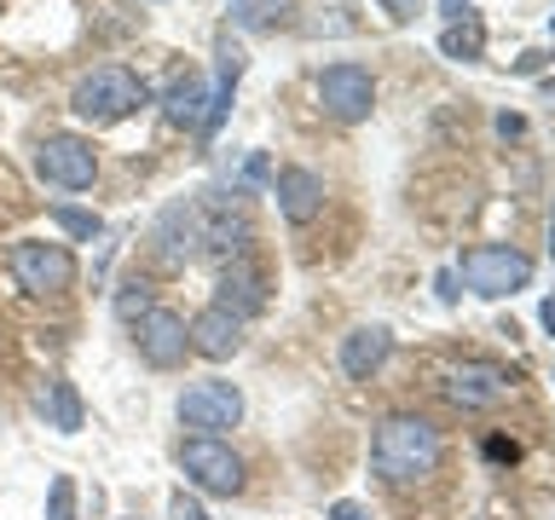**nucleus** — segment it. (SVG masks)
<instances>
[{"mask_svg": "<svg viewBox=\"0 0 555 520\" xmlns=\"http://www.w3.org/2000/svg\"><path fill=\"white\" fill-rule=\"evenodd\" d=\"M197 232H203V249H215L220 260H237L243 243H249V220H243V203L225 197V191H203L197 203Z\"/></svg>", "mask_w": 555, "mask_h": 520, "instance_id": "nucleus-8", "label": "nucleus"}, {"mask_svg": "<svg viewBox=\"0 0 555 520\" xmlns=\"http://www.w3.org/2000/svg\"><path fill=\"white\" fill-rule=\"evenodd\" d=\"M237 347H243V318H237V312H225L220 301L203 307L197 318H191V353H203V359H232Z\"/></svg>", "mask_w": 555, "mask_h": 520, "instance_id": "nucleus-11", "label": "nucleus"}, {"mask_svg": "<svg viewBox=\"0 0 555 520\" xmlns=\"http://www.w3.org/2000/svg\"><path fill=\"white\" fill-rule=\"evenodd\" d=\"M289 6L295 0H232V24L237 29H278V24H289Z\"/></svg>", "mask_w": 555, "mask_h": 520, "instance_id": "nucleus-20", "label": "nucleus"}, {"mask_svg": "<svg viewBox=\"0 0 555 520\" xmlns=\"http://www.w3.org/2000/svg\"><path fill=\"white\" fill-rule=\"evenodd\" d=\"M47 520H76V480L69 474H52V509Z\"/></svg>", "mask_w": 555, "mask_h": 520, "instance_id": "nucleus-23", "label": "nucleus"}, {"mask_svg": "<svg viewBox=\"0 0 555 520\" xmlns=\"http://www.w3.org/2000/svg\"><path fill=\"white\" fill-rule=\"evenodd\" d=\"M319 104L336 121H364V116H371V104H376L371 69H364V64H330L319 76Z\"/></svg>", "mask_w": 555, "mask_h": 520, "instance_id": "nucleus-9", "label": "nucleus"}, {"mask_svg": "<svg viewBox=\"0 0 555 520\" xmlns=\"http://www.w3.org/2000/svg\"><path fill=\"white\" fill-rule=\"evenodd\" d=\"M503 393H509V376H503L498 364H463V370L446 381V399L457 411H486V405H498Z\"/></svg>", "mask_w": 555, "mask_h": 520, "instance_id": "nucleus-13", "label": "nucleus"}, {"mask_svg": "<svg viewBox=\"0 0 555 520\" xmlns=\"http://www.w3.org/2000/svg\"><path fill=\"white\" fill-rule=\"evenodd\" d=\"M371 468L388 485L428 480L440 468V428L423 422V416H388L371 440Z\"/></svg>", "mask_w": 555, "mask_h": 520, "instance_id": "nucleus-1", "label": "nucleus"}, {"mask_svg": "<svg viewBox=\"0 0 555 520\" xmlns=\"http://www.w3.org/2000/svg\"><path fill=\"white\" fill-rule=\"evenodd\" d=\"M180 468H185V480L208 497H237L243 492V463L220 433H191V440L180 445Z\"/></svg>", "mask_w": 555, "mask_h": 520, "instance_id": "nucleus-3", "label": "nucleus"}, {"mask_svg": "<svg viewBox=\"0 0 555 520\" xmlns=\"http://www.w3.org/2000/svg\"><path fill=\"white\" fill-rule=\"evenodd\" d=\"M12 277L29 295H59V289L76 284V255H69L64 243L24 237V243H12Z\"/></svg>", "mask_w": 555, "mask_h": 520, "instance_id": "nucleus-5", "label": "nucleus"}, {"mask_svg": "<svg viewBox=\"0 0 555 520\" xmlns=\"http://www.w3.org/2000/svg\"><path fill=\"white\" fill-rule=\"evenodd\" d=\"M382 6H388L393 17H416V12H423V0H382Z\"/></svg>", "mask_w": 555, "mask_h": 520, "instance_id": "nucleus-27", "label": "nucleus"}, {"mask_svg": "<svg viewBox=\"0 0 555 520\" xmlns=\"http://www.w3.org/2000/svg\"><path fill=\"white\" fill-rule=\"evenodd\" d=\"M544 99H555V81H544Z\"/></svg>", "mask_w": 555, "mask_h": 520, "instance_id": "nucleus-32", "label": "nucleus"}, {"mask_svg": "<svg viewBox=\"0 0 555 520\" xmlns=\"http://www.w3.org/2000/svg\"><path fill=\"white\" fill-rule=\"evenodd\" d=\"M220 307L225 312H237V318H255L260 307H267V277H260L255 260H225V272H220Z\"/></svg>", "mask_w": 555, "mask_h": 520, "instance_id": "nucleus-14", "label": "nucleus"}, {"mask_svg": "<svg viewBox=\"0 0 555 520\" xmlns=\"http://www.w3.org/2000/svg\"><path fill=\"white\" fill-rule=\"evenodd\" d=\"M538 318H544V329H550V336H555V295H550V301H544V312H538Z\"/></svg>", "mask_w": 555, "mask_h": 520, "instance_id": "nucleus-29", "label": "nucleus"}, {"mask_svg": "<svg viewBox=\"0 0 555 520\" xmlns=\"http://www.w3.org/2000/svg\"><path fill=\"white\" fill-rule=\"evenodd\" d=\"M168 515H173V520H208V515H203V503H197V497H185V492H173Z\"/></svg>", "mask_w": 555, "mask_h": 520, "instance_id": "nucleus-25", "label": "nucleus"}, {"mask_svg": "<svg viewBox=\"0 0 555 520\" xmlns=\"http://www.w3.org/2000/svg\"><path fill=\"white\" fill-rule=\"evenodd\" d=\"M440 52H446V58H457V64L480 58V52H486V24H480L475 12H457V17L440 29Z\"/></svg>", "mask_w": 555, "mask_h": 520, "instance_id": "nucleus-18", "label": "nucleus"}, {"mask_svg": "<svg viewBox=\"0 0 555 520\" xmlns=\"http://www.w3.org/2000/svg\"><path fill=\"white\" fill-rule=\"evenodd\" d=\"M550 255H555V214H550Z\"/></svg>", "mask_w": 555, "mask_h": 520, "instance_id": "nucleus-31", "label": "nucleus"}, {"mask_svg": "<svg viewBox=\"0 0 555 520\" xmlns=\"http://www.w3.org/2000/svg\"><path fill=\"white\" fill-rule=\"evenodd\" d=\"M52 225H64L69 237H87V243H93V237L104 232V220H99V214H87V208H69V203L52 208Z\"/></svg>", "mask_w": 555, "mask_h": 520, "instance_id": "nucleus-22", "label": "nucleus"}, {"mask_svg": "<svg viewBox=\"0 0 555 520\" xmlns=\"http://www.w3.org/2000/svg\"><path fill=\"white\" fill-rule=\"evenodd\" d=\"M486 457H498V463H515V445H509V440H492V445H486Z\"/></svg>", "mask_w": 555, "mask_h": 520, "instance_id": "nucleus-28", "label": "nucleus"}, {"mask_svg": "<svg viewBox=\"0 0 555 520\" xmlns=\"http://www.w3.org/2000/svg\"><path fill=\"white\" fill-rule=\"evenodd\" d=\"M243 416V393L232 388V381L208 376V381H191V388L180 393V422L197 428V433H220V428H237Z\"/></svg>", "mask_w": 555, "mask_h": 520, "instance_id": "nucleus-7", "label": "nucleus"}, {"mask_svg": "<svg viewBox=\"0 0 555 520\" xmlns=\"http://www.w3.org/2000/svg\"><path fill=\"white\" fill-rule=\"evenodd\" d=\"M272 191H278V208H284L289 225H307L324 208V180L312 168H278L272 173Z\"/></svg>", "mask_w": 555, "mask_h": 520, "instance_id": "nucleus-12", "label": "nucleus"}, {"mask_svg": "<svg viewBox=\"0 0 555 520\" xmlns=\"http://www.w3.org/2000/svg\"><path fill=\"white\" fill-rule=\"evenodd\" d=\"M446 12H451V17H457V12H468V0H446Z\"/></svg>", "mask_w": 555, "mask_h": 520, "instance_id": "nucleus-30", "label": "nucleus"}, {"mask_svg": "<svg viewBox=\"0 0 555 520\" xmlns=\"http://www.w3.org/2000/svg\"><path fill=\"white\" fill-rule=\"evenodd\" d=\"M163 110H168V121H180V128H203V116H208L203 76H191V69H185V76L168 87V104H163Z\"/></svg>", "mask_w": 555, "mask_h": 520, "instance_id": "nucleus-17", "label": "nucleus"}, {"mask_svg": "<svg viewBox=\"0 0 555 520\" xmlns=\"http://www.w3.org/2000/svg\"><path fill=\"white\" fill-rule=\"evenodd\" d=\"M393 353V336H388V324H359V329H347L341 336V370L347 376H376L382 370V359Z\"/></svg>", "mask_w": 555, "mask_h": 520, "instance_id": "nucleus-15", "label": "nucleus"}, {"mask_svg": "<svg viewBox=\"0 0 555 520\" xmlns=\"http://www.w3.org/2000/svg\"><path fill=\"white\" fill-rule=\"evenodd\" d=\"M220 81H215V93H208V116H203V139H215L220 133V121L225 110H232V93H237V76H243V52L232 41H220Z\"/></svg>", "mask_w": 555, "mask_h": 520, "instance_id": "nucleus-16", "label": "nucleus"}, {"mask_svg": "<svg viewBox=\"0 0 555 520\" xmlns=\"http://www.w3.org/2000/svg\"><path fill=\"white\" fill-rule=\"evenodd\" d=\"M330 520H376L364 503H353V497H341V503H330Z\"/></svg>", "mask_w": 555, "mask_h": 520, "instance_id": "nucleus-26", "label": "nucleus"}, {"mask_svg": "<svg viewBox=\"0 0 555 520\" xmlns=\"http://www.w3.org/2000/svg\"><path fill=\"white\" fill-rule=\"evenodd\" d=\"M463 277H468V289H475V295L498 301V295L527 289L532 260L520 255V249H509V243H480V249H468V255H463Z\"/></svg>", "mask_w": 555, "mask_h": 520, "instance_id": "nucleus-4", "label": "nucleus"}, {"mask_svg": "<svg viewBox=\"0 0 555 520\" xmlns=\"http://www.w3.org/2000/svg\"><path fill=\"white\" fill-rule=\"evenodd\" d=\"M116 312H121L128 324H133V318H145V312H151V289H145V284H128V289L116 295Z\"/></svg>", "mask_w": 555, "mask_h": 520, "instance_id": "nucleus-24", "label": "nucleus"}, {"mask_svg": "<svg viewBox=\"0 0 555 520\" xmlns=\"http://www.w3.org/2000/svg\"><path fill=\"white\" fill-rule=\"evenodd\" d=\"M35 173H41L47 185H59V191H87L93 173H99V156L76 133H47L41 145H35Z\"/></svg>", "mask_w": 555, "mask_h": 520, "instance_id": "nucleus-6", "label": "nucleus"}, {"mask_svg": "<svg viewBox=\"0 0 555 520\" xmlns=\"http://www.w3.org/2000/svg\"><path fill=\"white\" fill-rule=\"evenodd\" d=\"M47 416H52V428H59V433H76L81 428V399H76V388H69L64 376L47 381Z\"/></svg>", "mask_w": 555, "mask_h": 520, "instance_id": "nucleus-21", "label": "nucleus"}, {"mask_svg": "<svg viewBox=\"0 0 555 520\" xmlns=\"http://www.w3.org/2000/svg\"><path fill=\"white\" fill-rule=\"evenodd\" d=\"M156 237H163V255H168V260H185V255L203 243V232H197V208H191V203L168 208V214H163V232H156Z\"/></svg>", "mask_w": 555, "mask_h": 520, "instance_id": "nucleus-19", "label": "nucleus"}, {"mask_svg": "<svg viewBox=\"0 0 555 520\" xmlns=\"http://www.w3.org/2000/svg\"><path fill=\"white\" fill-rule=\"evenodd\" d=\"M133 341H139V359H145L151 370H173V364H185V353H191V329H185L180 312H168V307H151L145 318H139Z\"/></svg>", "mask_w": 555, "mask_h": 520, "instance_id": "nucleus-10", "label": "nucleus"}, {"mask_svg": "<svg viewBox=\"0 0 555 520\" xmlns=\"http://www.w3.org/2000/svg\"><path fill=\"white\" fill-rule=\"evenodd\" d=\"M145 99H151V87L139 81L133 69L99 64L93 76H81V81H76V93H69V110H76L81 121H93V128H111V121L133 116Z\"/></svg>", "mask_w": 555, "mask_h": 520, "instance_id": "nucleus-2", "label": "nucleus"}]
</instances>
